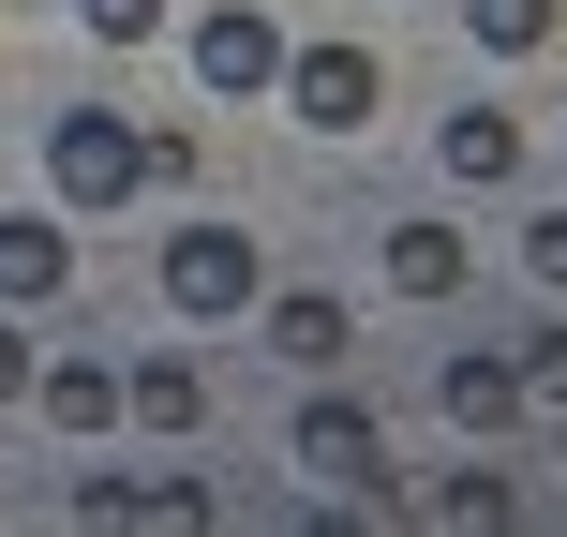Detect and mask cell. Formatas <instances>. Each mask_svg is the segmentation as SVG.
Instances as JSON below:
<instances>
[{"instance_id": "7a4b0ae2", "label": "cell", "mask_w": 567, "mask_h": 537, "mask_svg": "<svg viewBox=\"0 0 567 537\" xmlns=\"http://www.w3.org/2000/svg\"><path fill=\"white\" fill-rule=\"evenodd\" d=\"M165 299L195 313V329H225V313L269 299V255H255L239 225H179V239H165Z\"/></svg>"}, {"instance_id": "9c48e42d", "label": "cell", "mask_w": 567, "mask_h": 537, "mask_svg": "<svg viewBox=\"0 0 567 537\" xmlns=\"http://www.w3.org/2000/svg\"><path fill=\"white\" fill-rule=\"evenodd\" d=\"M30 403H45L60 433H105V419H120V373H105V359H30Z\"/></svg>"}, {"instance_id": "3957f363", "label": "cell", "mask_w": 567, "mask_h": 537, "mask_svg": "<svg viewBox=\"0 0 567 537\" xmlns=\"http://www.w3.org/2000/svg\"><path fill=\"white\" fill-rule=\"evenodd\" d=\"M284 105H299L313 120V135H373V105H389V60H373V45H284Z\"/></svg>"}, {"instance_id": "ba28073f", "label": "cell", "mask_w": 567, "mask_h": 537, "mask_svg": "<svg viewBox=\"0 0 567 537\" xmlns=\"http://www.w3.org/2000/svg\"><path fill=\"white\" fill-rule=\"evenodd\" d=\"M120 419H150V433H195V419H209V373L165 343V359H135V373H120Z\"/></svg>"}, {"instance_id": "9a60e30c", "label": "cell", "mask_w": 567, "mask_h": 537, "mask_svg": "<svg viewBox=\"0 0 567 537\" xmlns=\"http://www.w3.org/2000/svg\"><path fill=\"white\" fill-rule=\"evenodd\" d=\"M90 16V45H150V30H165V0H75Z\"/></svg>"}, {"instance_id": "2e32d148", "label": "cell", "mask_w": 567, "mask_h": 537, "mask_svg": "<svg viewBox=\"0 0 567 537\" xmlns=\"http://www.w3.org/2000/svg\"><path fill=\"white\" fill-rule=\"evenodd\" d=\"M523 269H538V283H553V299H567V209H553V225H538V239H523Z\"/></svg>"}, {"instance_id": "5bb4252c", "label": "cell", "mask_w": 567, "mask_h": 537, "mask_svg": "<svg viewBox=\"0 0 567 537\" xmlns=\"http://www.w3.org/2000/svg\"><path fill=\"white\" fill-rule=\"evenodd\" d=\"M508 373H523V403H538V419H567V329H553V343H523Z\"/></svg>"}, {"instance_id": "52a82bcc", "label": "cell", "mask_w": 567, "mask_h": 537, "mask_svg": "<svg viewBox=\"0 0 567 537\" xmlns=\"http://www.w3.org/2000/svg\"><path fill=\"white\" fill-rule=\"evenodd\" d=\"M255 329L284 343V359H299V373H329L343 359V343H359V313H343L329 299V283H269V299H255Z\"/></svg>"}, {"instance_id": "5b68a950", "label": "cell", "mask_w": 567, "mask_h": 537, "mask_svg": "<svg viewBox=\"0 0 567 537\" xmlns=\"http://www.w3.org/2000/svg\"><path fill=\"white\" fill-rule=\"evenodd\" d=\"M269 75H284V30L255 0H209L195 16V90H269Z\"/></svg>"}, {"instance_id": "8fae6325", "label": "cell", "mask_w": 567, "mask_h": 537, "mask_svg": "<svg viewBox=\"0 0 567 537\" xmlns=\"http://www.w3.org/2000/svg\"><path fill=\"white\" fill-rule=\"evenodd\" d=\"M389 283L403 299H463V225H389Z\"/></svg>"}, {"instance_id": "6da1fadb", "label": "cell", "mask_w": 567, "mask_h": 537, "mask_svg": "<svg viewBox=\"0 0 567 537\" xmlns=\"http://www.w3.org/2000/svg\"><path fill=\"white\" fill-rule=\"evenodd\" d=\"M45 179H60V209H90V225H105L120 195H150L135 120H120V105H60V120H45Z\"/></svg>"}, {"instance_id": "30bf717a", "label": "cell", "mask_w": 567, "mask_h": 537, "mask_svg": "<svg viewBox=\"0 0 567 537\" xmlns=\"http://www.w3.org/2000/svg\"><path fill=\"white\" fill-rule=\"evenodd\" d=\"M433 149H449V179H478V195H493V179L523 165V120H508V105H449V135H433Z\"/></svg>"}, {"instance_id": "e0dca14e", "label": "cell", "mask_w": 567, "mask_h": 537, "mask_svg": "<svg viewBox=\"0 0 567 537\" xmlns=\"http://www.w3.org/2000/svg\"><path fill=\"white\" fill-rule=\"evenodd\" d=\"M0 403H30V329L0 313Z\"/></svg>"}, {"instance_id": "4fadbf2b", "label": "cell", "mask_w": 567, "mask_h": 537, "mask_svg": "<svg viewBox=\"0 0 567 537\" xmlns=\"http://www.w3.org/2000/svg\"><path fill=\"white\" fill-rule=\"evenodd\" d=\"M463 30H478L493 60H538L553 30H567V0H463Z\"/></svg>"}, {"instance_id": "7c38bea8", "label": "cell", "mask_w": 567, "mask_h": 537, "mask_svg": "<svg viewBox=\"0 0 567 537\" xmlns=\"http://www.w3.org/2000/svg\"><path fill=\"white\" fill-rule=\"evenodd\" d=\"M433 389H449V419H463V433H508V419H523V373H508V359H449Z\"/></svg>"}, {"instance_id": "8992f818", "label": "cell", "mask_w": 567, "mask_h": 537, "mask_svg": "<svg viewBox=\"0 0 567 537\" xmlns=\"http://www.w3.org/2000/svg\"><path fill=\"white\" fill-rule=\"evenodd\" d=\"M60 283H75V225H60V209H0V299H60Z\"/></svg>"}, {"instance_id": "277c9868", "label": "cell", "mask_w": 567, "mask_h": 537, "mask_svg": "<svg viewBox=\"0 0 567 537\" xmlns=\"http://www.w3.org/2000/svg\"><path fill=\"white\" fill-rule=\"evenodd\" d=\"M299 463H313V493H359V508H389V433H373L359 403H313V419H299Z\"/></svg>"}]
</instances>
